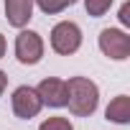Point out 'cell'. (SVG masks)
Returning <instances> with one entry per match:
<instances>
[{"label":"cell","mask_w":130,"mask_h":130,"mask_svg":"<svg viewBox=\"0 0 130 130\" xmlns=\"http://www.w3.org/2000/svg\"><path fill=\"white\" fill-rule=\"evenodd\" d=\"M100 105V87L87 77H72L67 82V107L77 117H89Z\"/></svg>","instance_id":"6da1fadb"},{"label":"cell","mask_w":130,"mask_h":130,"mask_svg":"<svg viewBox=\"0 0 130 130\" xmlns=\"http://www.w3.org/2000/svg\"><path fill=\"white\" fill-rule=\"evenodd\" d=\"M51 48L59 56H72L82 48V28L74 21H61L51 28Z\"/></svg>","instance_id":"7a4b0ae2"},{"label":"cell","mask_w":130,"mask_h":130,"mask_svg":"<svg viewBox=\"0 0 130 130\" xmlns=\"http://www.w3.org/2000/svg\"><path fill=\"white\" fill-rule=\"evenodd\" d=\"M15 59L26 67H33L43 59V38L36 31H26L21 28V33L15 36Z\"/></svg>","instance_id":"3957f363"},{"label":"cell","mask_w":130,"mask_h":130,"mask_svg":"<svg viewBox=\"0 0 130 130\" xmlns=\"http://www.w3.org/2000/svg\"><path fill=\"white\" fill-rule=\"evenodd\" d=\"M10 107H13V115H15L18 120H31V117H36V115L41 112L43 102H41L36 87L21 84V87L13 92V97H10Z\"/></svg>","instance_id":"277c9868"},{"label":"cell","mask_w":130,"mask_h":130,"mask_svg":"<svg viewBox=\"0 0 130 130\" xmlns=\"http://www.w3.org/2000/svg\"><path fill=\"white\" fill-rule=\"evenodd\" d=\"M100 48L112 61H125L130 56V36L122 28H105L100 33Z\"/></svg>","instance_id":"5b68a950"},{"label":"cell","mask_w":130,"mask_h":130,"mask_svg":"<svg viewBox=\"0 0 130 130\" xmlns=\"http://www.w3.org/2000/svg\"><path fill=\"white\" fill-rule=\"evenodd\" d=\"M41 102L46 107H54V110H61L67 107V82L59 79V77H46L41 79V84L36 87Z\"/></svg>","instance_id":"8992f818"},{"label":"cell","mask_w":130,"mask_h":130,"mask_svg":"<svg viewBox=\"0 0 130 130\" xmlns=\"http://www.w3.org/2000/svg\"><path fill=\"white\" fill-rule=\"evenodd\" d=\"M5 18L13 28H26L33 18V0H5Z\"/></svg>","instance_id":"52a82bcc"},{"label":"cell","mask_w":130,"mask_h":130,"mask_svg":"<svg viewBox=\"0 0 130 130\" xmlns=\"http://www.w3.org/2000/svg\"><path fill=\"white\" fill-rule=\"evenodd\" d=\"M105 117H107L110 122L127 125V122H130V97H127V94H117V97L107 105Z\"/></svg>","instance_id":"ba28073f"},{"label":"cell","mask_w":130,"mask_h":130,"mask_svg":"<svg viewBox=\"0 0 130 130\" xmlns=\"http://www.w3.org/2000/svg\"><path fill=\"white\" fill-rule=\"evenodd\" d=\"M77 3H79V0H33V5H38L41 13H46V15H56L61 10L77 5Z\"/></svg>","instance_id":"9c48e42d"},{"label":"cell","mask_w":130,"mask_h":130,"mask_svg":"<svg viewBox=\"0 0 130 130\" xmlns=\"http://www.w3.org/2000/svg\"><path fill=\"white\" fill-rule=\"evenodd\" d=\"M112 3H115V0H84V8H87V13L92 18H102L112 8Z\"/></svg>","instance_id":"30bf717a"},{"label":"cell","mask_w":130,"mask_h":130,"mask_svg":"<svg viewBox=\"0 0 130 130\" xmlns=\"http://www.w3.org/2000/svg\"><path fill=\"white\" fill-rule=\"evenodd\" d=\"M38 130H74V125L67 117H46L38 125Z\"/></svg>","instance_id":"8fae6325"},{"label":"cell","mask_w":130,"mask_h":130,"mask_svg":"<svg viewBox=\"0 0 130 130\" xmlns=\"http://www.w3.org/2000/svg\"><path fill=\"white\" fill-rule=\"evenodd\" d=\"M117 18H120V23H122V26H130V3H127V0L120 5V13H117Z\"/></svg>","instance_id":"7c38bea8"},{"label":"cell","mask_w":130,"mask_h":130,"mask_svg":"<svg viewBox=\"0 0 130 130\" xmlns=\"http://www.w3.org/2000/svg\"><path fill=\"white\" fill-rule=\"evenodd\" d=\"M5 87H8V74L0 69V97H3V92H5Z\"/></svg>","instance_id":"4fadbf2b"},{"label":"cell","mask_w":130,"mask_h":130,"mask_svg":"<svg viewBox=\"0 0 130 130\" xmlns=\"http://www.w3.org/2000/svg\"><path fill=\"white\" fill-rule=\"evenodd\" d=\"M5 48H8V43H5V36H3V33H0V59H3V56H5Z\"/></svg>","instance_id":"5bb4252c"}]
</instances>
